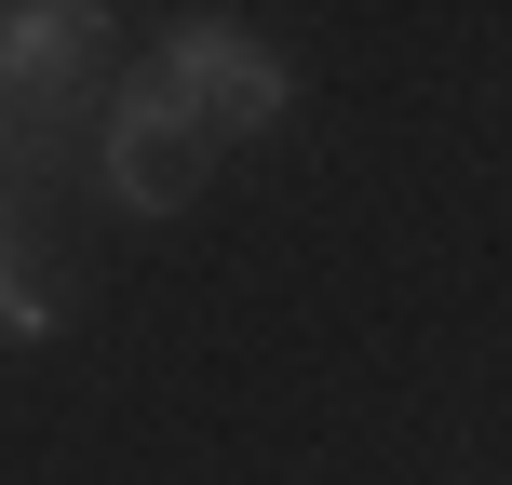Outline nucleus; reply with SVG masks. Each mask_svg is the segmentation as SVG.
Instances as JSON below:
<instances>
[{
	"instance_id": "1",
	"label": "nucleus",
	"mask_w": 512,
	"mask_h": 485,
	"mask_svg": "<svg viewBox=\"0 0 512 485\" xmlns=\"http://www.w3.org/2000/svg\"><path fill=\"white\" fill-rule=\"evenodd\" d=\"M149 81L176 95V122L203 135V149H243V135H270V122H283V68L243 41V27H216V14H203V27H176Z\"/></svg>"
},
{
	"instance_id": "2",
	"label": "nucleus",
	"mask_w": 512,
	"mask_h": 485,
	"mask_svg": "<svg viewBox=\"0 0 512 485\" xmlns=\"http://www.w3.org/2000/svg\"><path fill=\"white\" fill-rule=\"evenodd\" d=\"M203 135L176 122V95H162V81H135L122 108H108V189H122V203H149V216H176L189 189H203Z\"/></svg>"
},
{
	"instance_id": "3",
	"label": "nucleus",
	"mask_w": 512,
	"mask_h": 485,
	"mask_svg": "<svg viewBox=\"0 0 512 485\" xmlns=\"http://www.w3.org/2000/svg\"><path fill=\"white\" fill-rule=\"evenodd\" d=\"M81 27L95 14H54V0L41 14H0V95H68L81 81Z\"/></svg>"
},
{
	"instance_id": "4",
	"label": "nucleus",
	"mask_w": 512,
	"mask_h": 485,
	"mask_svg": "<svg viewBox=\"0 0 512 485\" xmlns=\"http://www.w3.org/2000/svg\"><path fill=\"white\" fill-rule=\"evenodd\" d=\"M0 324H14V337H41V324H54L41 283H14V203H0Z\"/></svg>"
}]
</instances>
